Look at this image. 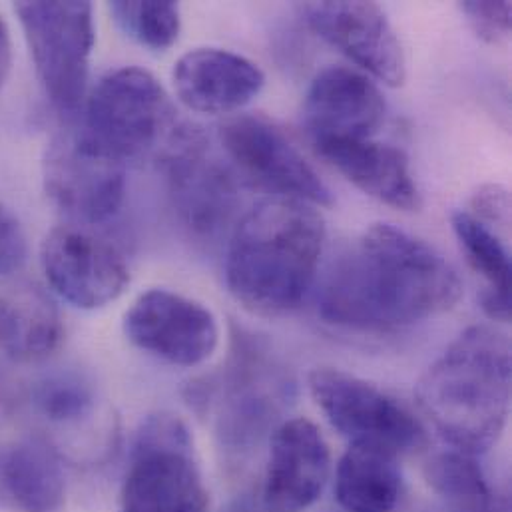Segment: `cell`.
Segmentation results:
<instances>
[{
  "label": "cell",
  "instance_id": "44dd1931",
  "mask_svg": "<svg viewBox=\"0 0 512 512\" xmlns=\"http://www.w3.org/2000/svg\"><path fill=\"white\" fill-rule=\"evenodd\" d=\"M451 226L467 263L485 281L483 311L491 319L507 323L511 319V257L507 246L495 230L469 212H455Z\"/></svg>",
  "mask_w": 512,
  "mask_h": 512
},
{
  "label": "cell",
  "instance_id": "3957f363",
  "mask_svg": "<svg viewBox=\"0 0 512 512\" xmlns=\"http://www.w3.org/2000/svg\"><path fill=\"white\" fill-rule=\"evenodd\" d=\"M417 405L467 455L489 451L511 411V341L487 325L463 331L417 383Z\"/></svg>",
  "mask_w": 512,
  "mask_h": 512
},
{
  "label": "cell",
  "instance_id": "d6986e66",
  "mask_svg": "<svg viewBox=\"0 0 512 512\" xmlns=\"http://www.w3.org/2000/svg\"><path fill=\"white\" fill-rule=\"evenodd\" d=\"M62 339L54 301L36 285H20L0 295V347L16 361H40Z\"/></svg>",
  "mask_w": 512,
  "mask_h": 512
},
{
  "label": "cell",
  "instance_id": "83f0119b",
  "mask_svg": "<svg viewBox=\"0 0 512 512\" xmlns=\"http://www.w3.org/2000/svg\"><path fill=\"white\" fill-rule=\"evenodd\" d=\"M26 261V238L12 216V212L0 202V275L18 271Z\"/></svg>",
  "mask_w": 512,
  "mask_h": 512
},
{
  "label": "cell",
  "instance_id": "f1b7e54d",
  "mask_svg": "<svg viewBox=\"0 0 512 512\" xmlns=\"http://www.w3.org/2000/svg\"><path fill=\"white\" fill-rule=\"evenodd\" d=\"M451 512H511L509 499L505 495L499 493H491L489 497H483L479 501H473L469 505L457 507V509H449Z\"/></svg>",
  "mask_w": 512,
  "mask_h": 512
},
{
  "label": "cell",
  "instance_id": "484cf974",
  "mask_svg": "<svg viewBox=\"0 0 512 512\" xmlns=\"http://www.w3.org/2000/svg\"><path fill=\"white\" fill-rule=\"evenodd\" d=\"M473 32L487 44H503L511 38V2L507 0H467L461 2Z\"/></svg>",
  "mask_w": 512,
  "mask_h": 512
},
{
  "label": "cell",
  "instance_id": "7402d4cb",
  "mask_svg": "<svg viewBox=\"0 0 512 512\" xmlns=\"http://www.w3.org/2000/svg\"><path fill=\"white\" fill-rule=\"evenodd\" d=\"M2 477L12 503L22 512H56L64 505L62 465L46 441L16 445L4 461Z\"/></svg>",
  "mask_w": 512,
  "mask_h": 512
},
{
  "label": "cell",
  "instance_id": "4316f807",
  "mask_svg": "<svg viewBox=\"0 0 512 512\" xmlns=\"http://www.w3.org/2000/svg\"><path fill=\"white\" fill-rule=\"evenodd\" d=\"M471 210L479 222L491 226H499L503 230L511 224V194L505 186L487 184L479 188L471 200Z\"/></svg>",
  "mask_w": 512,
  "mask_h": 512
},
{
  "label": "cell",
  "instance_id": "f546056e",
  "mask_svg": "<svg viewBox=\"0 0 512 512\" xmlns=\"http://www.w3.org/2000/svg\"><path fill=\"white\" fill-rule=\"evenodd\" d=\"M10 68H12V40H10L8 24L0 16V90L8 80Z\"/></svg>",
  "mask_w": 512,
  "mask_h": 512
},
{
  "label": "cell",
  "instance_id": "1f68e13d",
  "mask_svg": "<svg viewBox=\"0 0 512 512\" xmlns=\"http://www.w3.org/2000/svg\"><path fill=\"white\" fill-rule=\"evenodd\" d=\"M263 511V507H261V503L257 505L256 501L252 499V497H242V499H238V501H234L228 509L224 512H261Z\"/></svg>",
  "mask_w": 512,
  "mask_h": 512
},
{
  "label": "cell",
  "instance_id": "603a6c76",
  "mask_svg": "<svg viewBox=\"0 0 512 512\" xmlns=\"http://www.w3.org/2000/svg\"><path fill=\"white\" fill-rule=\"evenodd\" d=\"M32 405L50 427L76 429L92 421L98 409V395L80 373L58 371L36 383Z\"/></svg>",
  "mask_w": 512,
  "mask_h": 512
},
{
  "label": "cell",
  "instance_id": "52a82bcc",
  "mask_svg": "<svg viewBox=\"0 0 512 512\" xmlns=\"http://www.w3.org/2000/svg\"><path fill=\"white\" fill-rule=\"evenodd\" d=\"M14 12L50 104L62 116H74L84 102L96 38L92 4L18 2Z\"/></svg>",
  "mask_w": 512,
  "mask_h": 512
},
{
  "label": "cell",
  "instance_id": "9a60e30c",
  "mask_svg": "<svg viewBox=\"0 0 512 512\" xmlns=\"http://www.w3.org/2000/svg\"><path fill=\"white\" fill-rule=\"evenodd\" d=\"M385 114V98L371 78L347 66H327L307 90L301 124L313 146L371 140L383 126Z\"/></svg>",
  "mask_w": 512,
  "mask_h": 512
},
{
  "label": "cell",
  "instance_id": "4dcf8cb0",
  "mask_svg": "<svg viewBox=\"0 0 512 512\" xmlns=\"http://www.w3.org/2000/svg\"><path fill=\"white\" fill-rule=\"evenodd\" d=\"M12 405H14L12 393H10L8 385L4 383V379L0 377V425L10 417V413H12Z\"/></svg>",
  "mask_w": 512,
  "mask_h": 512
},
{
  "label": "cell",
  "instance_id": "7a4b0ae2",
  "mask_svg": "<svg viewBox=\"0 0 512 512\" xmlns=\"http://www.w3.org/2000/svg\"><path fill=\"white\" fill-rule=\"evenodd\" d=\"M323 244L325 222L315 206L277 196L259 202L230 240V293L257 315L295 311L315 281Z\"/></svg>",
  "mask_w": 512,
  "mask_h": 512
},
{
  "label": "cell",
  "instance_id": "ba28073f",
  "mask_svg": "<svg viewBox=\"0 0 512 512\" xmlns=\"http://www.w3.org/2000/svg\"><path fill=\"white\" fill-rule=\"evenodd\" d=\"M309 391L349 447L375 449L397 459L427 445V431L411 409L365 379L323 367L311 371Z\"/></svg>",
  "mask_w": 512,
  "mask_h": 512
},
{
  "label": "cell",
  "instance_id": "e0dca14e",
  "mask_svg": "<svg viewBox=\"0 0 512 512\" xmlns=\"http://www.w3.org/2000/svg\"><path fill=\"white\" fill-rule=\"evenodd\" d=\"M178 98L194 112L230 114L248 106L265 84L250 58L222 48H196L174 66Z\"/></svg>",
  "mask_w": 512,
  "mask_h": 512
},
{
  "label": "cell",
  "instance_id": "2e32d148",
  "mask_svg": "<svg viewBox=\"0 0 512 512\" xmlns=\"http://www.w3.org/2000/svg\"><path fill=\"white\" fill-rule=\"evenodd\" d=\"M331 455L321 431L303 417L287 419L269 437V457L261 489L265 512H301L323 493Z\"/></svg>",
  "mask_w": 512,
  "mask_h": 512
},
{
  "label": "cell",
  "instance_id": "cb8c5ba5",
  "mask_svg": "<svg viewBox=\"0 0 512 512\" xmlns=\"http://www.w3.org/2000/svg\"><path fill=\"white\" fill-rule=\"evenodd\" d=\"M429 487L447 501L449 509L469 505L493 493L475 455L447 451L435 455L425 467Z\"/></svg>",
  "mask_w": 512,
  "mask_h": 512
},
{
  "label": "cell",
  "instance_id": "ac0fdd59",
  "mask_svg": "<svg viewBox=\"0 0 512 512\" xmlns=\"http://www.w3.org/2000/svg\"><path fill=\"white\" fill-rule=\"evenodd\" d=\"M345 180L363 194L401 212H419L421 192L403 150L371 140H343L313 146Z\"/></svg>",
  "mask_w": 512,
  "mask_h": 512
},
{
  "label": "cell",
  "instance_id": "9c48e42d",
  "mask_svg": "<svg viewBox=\"0 0 512 512\" xmlns=\"http://www.w3.org/2000/svg\"><path fill=\"white\" fill-rule=\"evenodd\" d=\"M162 168L180 220L198 236L220 232L238 206V184L228 166L210 154L194 126H176L162 150Z\"/></svg>",
  "mask_w": 512,
  "mask_h": 512
},
{
  "label": "cell",
  "instance_id": "d4e9b609",
  "mask_svg": "<svg viewBox=\"0 0 512 512\" xmlns=\"http://www.w3.org/2000/svg\"><path fill=\"white\" fill-rule=\"evenodd\" d=\"M120 28L142 46L152 50H168L176 44L182 28L180 4L176 2H112Z\"/></svg>",
  "mask_w": 512,
  "mask_h": 512
},
{
  "label": "cell",
  "instance_id": "6da1fadb",
  "mask_svg": "<svg viewBox=\"0 0 512 512\" xmlns=\"http://www.w3.org/2000/svg\"><path fill=\"white\" fill-rule=\"evenodd\" d=\"M457 269L423 240L375 224L329 265L319 289L325 323L369 333L411 327L457 305Z\"/></svg>",
  "mask_w": 512,
  "mask_h": 512
},
{
  "label": "cell",
  "instance_id": "ffe728a7",
  "mask_svg": "<svg viewBox=\"0 0 512 512\" xmlns=\"http://www.w3.org/2000/svg\"><path fill=\"white\" fill-rule=\"evenodd\" d=\"M403 495L397 459L365 447H349L335 475V497L347 512H393Z\"/></svg>",
  "mask_w": 512,
  "mask_h": 512
},
{
  "label": "cell",
  "instance_id": "5b68a950",
  "mask_svg": "<svg viewBox=\"0 0 512 512\" xmlns=\"http://www.w3.org/2000/svg\"><path fill=\"white\" fill-rule=\"evenodd\" d=\"M174 106L158 78L136 66L106 74L86 102L84 138L128 164L166 144L176 128Z\"/></svg>",
  "mask_w": 512,
  "mask_h": 512
},
{
  "label": "cell",
  "instance_id": "8fae6325",
  "mask_svg": "<svg viewBox=\"0 0 512 512\" xmlns=\"http://www.w3.org/2000/svg\"><path fill=\"white\" fill-rule=\"evenodd\" d=\"M220 142L230 160L254 184L277 198L311 206H331L333 194L289 138L267 118L240 114L220 126Z\"/></svg>",
  "mask_w": 512,
  "mask_h": 512
},
{
  "label": "cell",
  "instance_id": "8992f818",
  "mask_svg": "<svg viewBox=\"0 0 512 512\" xmlns=\"http://www.w3.org/2000/svg\"><path fill=\"white\" fill-rule=\"evenodd\" d=\"M222 377L218 439L230 459H248L271 437L291 401V381L256 335L238 329Z\"/></svg>",
  "mask_w": 512,
  "mask_h": 512
},
{
  "label": "cell",
  "instance_id": "277c9868",
  "mask_svg": "<svg viewBox=\"0 0 512 512\" xmlns=\"http://www.w3.org/2000/svg\"><path fill=\"white\" fill-rule=\"evenodd\" d=\"M208 505L188 425L166 411L146 417L132 447L120 511L208 512Z\"/></svg>",
  "mask_w": 512,
  "mask_h": 512
},
{
  "label": "cell",
  "instance_id": "30bf717a",
  "mask_svg": "<svg viewBox=\"0 0 512 512\" xmlns=\"http://www.w3.org/2000/svg\"><path fill=\"white\" fill-rule=\"evenodd\" d=\"M44 188L72 220L102 224L126 196V164L90 144L82 132L54 138L44 156Z\"/></svg>",
  "mask_w": 512,
  "mask_h": 512
},
{
  "label": "cell",
  "instance_id": "5bb4252c",
  "mask_svg": "<svg viewBox=\"0 0 512 512\" xmlns=\"http://www.w3.org/2000/svg\"><path fill=\"white\" fill-rule=\"evenodd\" d=\"M309 28L387 86H403L407 60L385 10L375 2L325 0L301 6Z\"/></svg>",
  "mask_w": 512,
  "mask_h": 512
},
{
  "label": "cell",
  "instance_id": "4fadbf2b",
  "mask_svg": "<svg viewBox=\"0 0 512 512\" xmlns=\"http://www.w3.org/2000/svg\"><path fill=\"white\" fill-rule=\"evenodd\" d=\"M40 261L50 287L78 309H100L130 283V269L114 246L72 226L44 238Z\"/></svg>",
  "mask_w": 512,
  "mask_h": 512
},
{
  "label": "cell",
  "instance_id": "7c38bea8",
  "mask_svg": "<svg viewBox=\"0 0 512 512\" xmlns=\"http://www.w3.org/2000/svg\"><path fill=\"white\" fill-rule=\"evenodd\" d=\"M124 333L138 349L178 367L208 361L220 343L214 313L170 289L144 291L124 315Z\"/></svg>",
  "mask_w": 512,
  "mask_h": 512
}]
</instances>
